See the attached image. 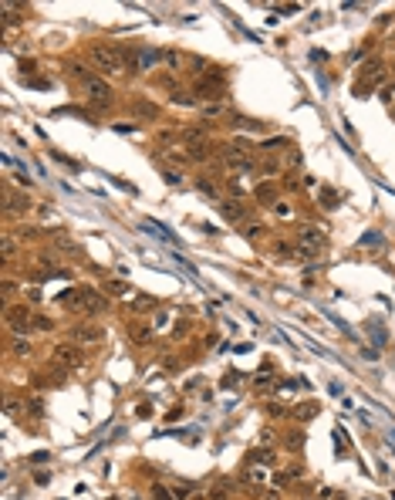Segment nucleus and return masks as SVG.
<instances>
[{
	"label": "nucleus",
	"instance_id": "obj_5",
	"mask_svg": "<svg viewBox=\"0 0 395 500\" xmlns=\"http://www.w3.org/2000/svg\"><path fill=\"white\" fill-rule=\"evenodd\" d=\"M51 355H54V362H61V365H68V369H78L81 365V352H78V345H54V352H51Z\"/></svg>",
	"mask_w": 395,
	"mask_h": 500
},
{
	"label": "nucleus",
	"instance_id": "obj_7",
	"mask_svg": "<svg viewBox=\"0 0 395 500\" xmlns=\"http://www.w3.org/2000/svg\"><path fill=\"white\" fill-rule=\"evenodd\" d=\"M220 213H223L226 220H233V223L247 220V206H240L236 200H223V203H220Z\"/></svg>",
	"mask_w": 395,
	"mask_h": 500
},
{
	"label": "nucleus",
	"instance_id": "obj_29",
	"mask_svg": "<svg viewBox=\"0 0 395 500\" xmlns=\"http://www.w3.org/2000/svg\"><path fill=\"white\" fill-rule=\"evenodd\" d=\"M385 98H395V85H392V91H388V95H385Z\"/></svg>",
	"mask_w": 395,
	"mask_h": 500
},
{
	"label": "nucleus",
	"instance_id": "obj_14",
	"mask_svg": "<svg viewBox=\"0 0 395 500\" xmlns=\"http://www.w3.org/2000/svg\"><path fill=\"white\" fill-rule=\"evenodd\" d=\"M362 247H382V234H365Z\"/></svg>",
	"mask_w": 395,
	"mask_h": 500
},
{
	"label": "nucleus",
	"instance_id": "obj_19",
	"mask_svg": "<svg viewBox=\"0 0 395 500\" xmlns=\"http://www.w3.org/2000/svg\"><path fill=\"white\" fill-rule=\"evenodd\" d=\"M149 338H152V331H149V328H139L135 331V341H139V345H145Z\"/></svg>",
	"mask_w": 395,
	"mask_h": 500
},
{
	"label": "nucleus",
	"instance_id": "obj_21",
	"mask_svg": "<svg viewBox=\"0 0 395 500\" xmlns=\"http://www.w3.org/2000/svg\"><path fill=\"white\" fill-rule=\"evenodd\" d=\"M108 291H112V294H125V291H129V287H125V284H122V281H112V284H108Z\"/></svg>",
	"mask_w": 395,
	"mask_h": 500
},
{
	"label": "nucleus",
	"instance_id": "obj_15",
	"mask_svg": "<svg viewBox=\"0 0 395 500\" xmlns=\"http://www.w3.org/2000/svg\"><path fill=\"white\" fill-rule=\"evenodd\" d=\"M220 112H223V105H216V102H213V105H203V115H206V119H216Z\"/></svg>",
	"mask_w": 395,
	"mask_h": 500
},
{
	"label": "nucleus",
	"instance_id": "obj_1",
	"mask_svg": "<svg viewBox=\"0 0 395 500\" xmlns=\"http://www.w3.org/2000/svg\"><path fill=\"white\" fill-rule=\"evenodd\" d=\"M91 57H95V65L102 68L105 74H118V71H125V61H122V51L108 48V44H95V48H91Z\"/></svg>",
	"mask_w": 395,
	"mask_h": 500
},
{
	"label": "nucleus",
	"instance_id": "obj_11",
	"mask_svg": "<svg viewBox=\"0 0 395 500\" xmlns=\"http://www.w3.org/2000/svg\"><path fill=\"white\" fill-rule=\"evenodd\" d=\"M27 206H31V203H27V196H17V193L7 196V210H10V213H17V210L27 213Z\"/></svg>",
	"mask_w": 395,
	"mask_h": 500
},
{
	"label": "nucleus",
	"instance_id": "obj_24",
	"mask_svg": "<svg viewBox=\"0 0 395 500\" xmlns=\"http://www.w3.org/2000/svg\"><path fill=\"white\" fill-rule=\"evenodd\" d=\"M4 254H7V260L14 257V240H10V237H7V240H4Z\"/></svg>",
	"mask_w": 395,
	"mask_h": 500
},
{
	"label": "nucleus",
	"instance_id": "obj_12",
	"mask_svg": "<svg viewBox=\"0 0 395 500\" xmlns=\"http://www.w3.org/2000/svg\"><path fill=\"white\" fill-rule=\"evenodd\" d=\"M186 156H189V159H196V162H203L206 156H210V145L196 142V145H189V152H186Z\"/></svg>",
	"mask_w": 395,
	"mask_h": 500
},
{
	"label": "nucleus",
	"instance_id": "obj_27",
	"mask_svg": "<svg viewBox=\"0 0 395 500\" xmlns=\"http://www.w3.org/2000/svg\"><path fill=\"white\" fill-rule=\"evenodd\" d=\"M44 460H51V453H34L31 456V463H44Z\"/></svg>",
	"mask_w": 395,
	"mask_h": 500
},
{
	"label": "nucleus",
	"instance_id": "obj_17",
	"mask_svg": "<svg viewBox=\"0 0 395 500\" xmlns=\"http://www.w3.org/2000/svg\"><path fill=\"white\" fill-rule=\"evenodd\" d=\"M135 112H139V115H155V105H149V102H139Z\"/></svg>",
	"mask_w": 395,
	"mask_h": 500
},
{
	"label": "nucleus",
	"instance_id": "obj_20",
	"mask_svg": "<svg viewBox=\"0 0 395 500\" xmlns=\"http://www.w3.org/2000/svg\"><path fill=\"white\" fill-rule=\"evenodd\" d=\"M48 480H51V473H48V470H37V473H34V484H41V487H44Z\"/></svg>",
	"mask_w": 395,
	"mask_h": 500
},
{
	"label": "nucleus",
	"instance_id": "obj_22",
	"mask_svg": "<svg viewBox=\"0 0 395 500\" xmlns=\"http://www.w3.org/2000/svg\"><path fill=\"white\" fill-rule=\"evenodd\" d=\"M27 409H31L34 416H41V412H44V406H41V399H31V402H27Z\"/></svg>",
	"mask_w": 395,
	"mask_h": 500
},
{
	"label": "nucleus",
	"instance_id": "obj_6",
	"mask_svg": "<svg viewBox=\"0 0 395 500\" xmlns=\"http://www.w3.org/2000/svg\"><path fill=\"white\" fill-rule=\"evenodd\" d=\"M31 321H34V318H31V311H27V307H10V311H7V324L14 331H27V328H31Z\"/></svg>",
	"mask_w": 395,
	"mask_h": 500
},
{
	"label": "nucleus",
	"instance_id": "obj_9",
	"mask_svg": "<svg viewBox=\"0 0 395 500\" xmlns=\"http://www.w3.org/2000/svg\"><path fill=\"white\" fill-rule=\"evenodd\" d=\"M71 338H81V341H98V338H102V331H98V328H85V324H81V328H74V331H71Z\"/></svg>",
	"mask_w": 395,
	"mask_h": 500
},
{
	"label": "nucleus",
	"instance_id": "obj_10",
	"mask_svg": "<svg viewBox=\"0 0 395 500\" xmlns=\"http://www.w3.org/2000/svg\"><path fill=\"white\" fill-rule=\"evenodd\" d=\"M166 65H169V71H183V65H186L183 51H166Z\"/></svg>",
	"mask_w": 395,
	"mask_h": 500
},
{
	"label": "nucleus",
	"instance_id": "obj_4",
	"mask_svg": "<svg viewBox=\"0 0 395 500\" xmlns=\"http://www.w3.org/2000/svg\"><path fill=\"white\" fill-rule=\"evenodd\" d=\"M81 85H85V91H88V98L95 102V105H108V102H112V88L105 85V78L85 74V78H81Z\"/></svg>",
	"mask_w": 395,
	"mask_h": 500
},
{
	"label": "nucleus",
	"instance_id": "obj_3",
	"mask_svg": "<svg viewBox=\"0 0 395 500\" xmlns=\"http://www.w3.org/2000/svg\"><path fill=\"white\" fill-rule=\"evenodd\" d=\"M298 240H301V247H298V254L301 257H314L318 250H321V243H324V234L318 230V226H301V234H298Z\"/></svg>",
	"mask_w": 395,
	"mask_h": 500
},
{
	"label": "nucleus",
	"instance_id": "obj_2",
	"mask_svg": "<svg viewBox=\"0 0 395 500\" xmlns=\"http://www.w3.org/2000/svg\"><path fill=\"white\" fill-rule=\"evenodd\" d=\"M65 301H74V304L85 307L88 315H98V311H105V304H108V301L102 298V294H95L91 287H81V291H74V294H65Z\"/></svg>",
	"mask_w": 395,
	"mask_h": 500
},
{
	"label": "nucleus",
	"instance_id": "obj_16",
	"mask_svg": "<svg viewBox=\"0 0 395 500\" xmlns=\"http://www.w3.org/2000/svg\"><path fill=\"white\" fill-rule=\"evenodd\" d=\"M172 102H176V105H193L196 98H193V95H183V91H176V95H172Z\"/></svg>",
	"mask_w": 395,
	"mask_h": 500
},
{
	"label": "nucleus",
	"instance_id": "obj_13",
	"mask_svg": "<svg viewBox=\"0 0 395 500\" xmlns=\"http://www.w3.org/2000/svg\"><path fill=\"white\" fill-rule=\"evenodd\" d=\"M31 328H37V331H51V318H44V315H34Z\"/></svg>",
	"mask_w": 395,
	"mask_h": 500
},
{
	"label": "nucleus",
	"instance_id": "obj_26",
	"mask_svg": "<svg viewBox=\"0 0 395 500\" xmlns=\"http://www.w3.org/2000/svg\"><path fill=\"white\" fill-rule=\"evenodd\" d=\"M152 493H155V500H172V497H169V490H162V487H155Z\"/></svg>",
	"mask_w": 395,
	"mask_h": 500
},
{
	"label": "nucleus",
	"instance_id": "obj_23",
	"mask_svg": "<svg viewBox=\"0 0 395 500\" xmlns=\"http://www.w3.org/2000/svg\"><path fill=\"white\" fill-rule=\"evenodd\" d=\"M200 189H203V193H210V196H216V186L206 183V179H200Z\"/></svg>",
	"mask_w": 395,
	"mask_h": 500
},
{
	"label": "nucleus",
	"instance_id": "obj_25",
	"mask_svg": "<svg viewBox=\"0 0 395 500\" xmlns=\"http://www.w3.org/2000/svg\"><path fill=\"white\" fill-rule=\"evenodd\" d=\"M267 412H270V416H284V406H277V402H270V406H267Z\"/></svg>",
	"mask_w": 395,
	"mask_h": 500
},
{
	"label": "nucleus",
	"instance_id": "obj_28",
	"mask_svg": "<svg viewBox=\"0 0 395 500\" xmlns=\"http://www.w3.org/2000/svg\"><path fill=\"white\" fill-rule=\"evenodd\" d=\"M210 500H226V493H223V490H216V493H210Z\"/></svg>",
	"mask_w": 395,
	"mask_h": 500
},
{
	"label": "nucleus",
	"instance_id": "obj_8",
	"mask_svg": "<svg viewBox=\"0 0 395 500\" xmlns=\"http://www.w3.org/2000/svg\"><path fill=\"white\" fill-rule=\"evenodd\" d=\"M162 51H152V48H145V51H139V71H149V68H155L162 61Z\"/></svg>",
	"mask_w": 395,
	"mask_h": 500
},
{
	"label": "nucleus",
	"instance_id": "obj_18",
	"mask_svg": "<svg viewBox=\"0 0 395 500\" xmlns=\"http://www.w3.org/2000/svg\"><path fill=\"white\" fill-rule=\"evenodd\" d=\"M14 352H17V355H27V352H31V341H21V338H17L14 341Z\"/></svg>",
	"mask_w": 395,
	"mask_h": 500
}]
</instances>
